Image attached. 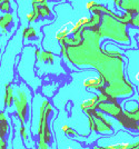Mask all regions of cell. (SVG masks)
Here are the masks:
<instances>
[{"label": "cell", "mask_w": 139, "mask_h": 149, "mask_svg": "<svg viewBox=\"0 0 139 149\" xmlns=\"http://www.w3.org/2000/svg\"><path fill=\"white\" fill-rule=\"evenodd\" d=\"M131 149H139V143L136 146V147H133V148H131Z\"/></svg>", "instance_id": "obj_20"}, {"label": "cell", "mask_w": 139, "mask_h": 149, "mask_svg": "<svg viewBox=\"0 0 139 149\" xmlns=\"http://www.w3.org/2000/svg\"><path fill=\"white\" fill-rule=\"evenodd\" d=\"M13 25V15L9 13H7L6 15L0 17V28L3 31H7L10 26Z\"/></svg>", "instance_id": "obj_9"}, {"label": "cell", "mask_w": 139, "mask_h": 149, "mask_svg": "<svg viewBox=\"0 0 139 149\" xmlns=\"http://www.w3.org/2000/svg\"><path fill=\"white\" fill-rule=\"evenodd\" d=\"M96 31L95 45H91L92 51H82L76 47L75 45L66 42L65 40L60 41L61 44V50L66 51H72L81 55H65L67 59H69L72 63L77 66H85L90 65L95 67L98 71L100 77L105 81V90L104 93L113 96L115 98L118 97H128L133 93V89L131 85L127 81L124 74L122 69V57L120 56L119 52H109L106 50L99 49L98 40L100 38V33L96 25H90Z\"/></svg>", "instance_id": "obj_1"}, {"label": "cell", "mask_w": 139, "mask_h": 149, "mask_svg": "<svg viewBox=\"0 0 139 149\" xmlns=\"http://www.w3.org/2000/svg\"><path fill=\"white\" fill-rule=\"evenodd\" d=\"M19 131H20V136H21V138H22V140H24L26 143H28L29 134H28V130H27V128H26L25 125H21V126H20Z\"/></svg>", "instance_id": "obj_17"}, {"label": "cell", "mask_w": 139, "mask_h": 149, "mask_svg": "<svg viewBox=\"0 0 139 149\" xmlns=\"http://www.w3.org/2000/svg\"><path fill=\"white\" fill-rule=\"evenodd\" d=\"M97 96L83 100L81 104V109L83 111H87L89 109H97Z\"/></svg>", "instance_id": "obj_11"}, {"label": "cell", "mask_w": 139, "mask_h": 149, "mask_svg": "<svg viewBox=\"0 0 139 149\" xmlns=\"http://www.w3.org/2000/svg\"><path fill=\"white\" fill-rule=\"evenodd\" d=\"M130 24L133 26H136V27H139V13H137V16H133V19L130 21Z\"/></svg>", "instance_id": "obj_18"}, {"label": "cell", "mask_w": 139, "mask_h": 149, "mask_svg": "<svg viewBox=\"0 0 139 149\" xmlns=\"http://www.w3.org/2000/svg\"><path fill=\"white\" fill-rule=\"evenodd\" d=\"M10 10H11L10 0H0V11L9 13Z\"/></svg>", "instance_id": "obj_16"}, {"label": "cell", "mask_w": 139, "mask_h": 149, "mask_svg": "<svg viewBox=\"0 0 139 149\" xmlns=\"http://www.w3.org/2000/svg\"><path fill=\"white\" fill-rule=\"evenodd\" d=\"M56 89H57V85L56 84H50V85H46L42 87V93L44 95H46L47 97H51L54 93L56 91Z\"/></svg>", "instance_id": "obj_13"}, {"label": "cell", "mask_w": 139, "mask_h": 149, "mask_svg": "<svg viewBox=\"0 0 139 149\" xmlns=\"http://www.w3.org/2000/svg\"><path fill=\"white\" fill-rule=\"evenodd\" d=\"M38 37V33L37 30L33 28V27H26L25 29L22 30V38L27 39V40H32V39H37Z\"/></svg>", "instance_id": "obj_12"}, {"label": "cell", "mask_w": 139, "mask_h": 149, "mask_svg": "<svg viewBox=\"0 0 139 149\" xmlns=\"http://www.w3.org/2000/svg\"><path fill=\"white\" fill-rule=\"evenodd\" d=\"M61 130H63L66 135H68V136H70V137H80V135H79L78 132H76L72 128H70L69 126H67V125L61 126Z\"/></svg>", "instance_id": "obj_14"}, {"label": "cell", "mask_w": 139, "mask_h": 149, "mask_svg": "<svg viewBox=\"0 0 139 149\" xmlns=\"http://www.w3.org/2000/svg\"><path fill=\"white\" fill-rule=\"evenodd\" d=\"M9 123L5 112L0 111V149H7L6 137L9 132Z\"/></svg>", "instance_id": "obj_6"}, {"label": "cell", "mask_w": 139, "mask_h": 149, "mask_svg": "<svg viewBox=\"0 0 139 149\" xmlns=\"http://www.w3.org/2000/svg\"><path fill=\"white\" fill-rule=\"evenodd\" d=\"M95 5H96V2H95V1H89L88 3L86 5V8H87L88 10H91V9H92V8L95 7Z\"/></svg>", "instance_id": "obj_19"}, {"label": "cell", "mask_w": 139, "mask_h": 149, "mask_svg": "<svg viewBox=\"0 0 139 149\" xmlns=\"http://www.w3.org/2000/svg\"><path fill=\"white\" fill-rule=\"evenodd\" d=\"M97 99H98L97 100V109H99L102 112H106L118 120L122 118L124 110H122L121 106L118 104V101L116 100L117 98L109 96L105 93H100L97 96Z\"/></svg>", "instance_id": "obj_4"}, {"label": "cell", "mask_w": 139, "mask_h": 149, "mask_svg": "<svg viewBox=\"0 0 139 149\" xmlns=\"http://www.w3.org/2000/svg\"><path fill=\"white\" fill-rule=\"evenodd\" d=\"M137 130H138V131H139V124H138V128H137Z\"/></svg>", "instance_id": "obj_21"}, {"label": "cell", "mask_w": 139, "mask_h": 149, "mask_svg": "<svg viewBox=\"0 0 139 149\" xmlns=\"http://www.w3.org/2000/svg\"><path fill=\"white\" fill-rule=\"evenodd\" d=\"M85 112L89 118V127L91 130L99 134L111 132V124L104 117L101 112H98L96 109H89Z\"/></svg>", "instance_id": "obj_5"}, {"label": "cell", "mask_w": 139, "mask_h": 149, "mask_svg": "<svg viewBox=\"0 0 139 149\" xmlns=\"http://www.w3.org/2000/svg\"><path fill=\"white\" fill-rule=\"evenodd\" d=\"M39 18V13H36L33 9H32L30 13H26V19L28 22H36Z\"/></svg>", "instance_id": "obj_15"}, {"label": "cell", "mask_w": 139, "mask_h": 149, "mask_svg": "<svg viewBox=\"0 0 139 149\" xmlns=\"http://www.w3.org/2000/svg\"><path fill=\"white\" fill-rule=\"evenodd\" d=\"M83 86L86 88H91L99 90L100 93H104L105 90V81L101 77H89L86 80L83 81Z\"/></svg>", "instance_id": "obj_7"}, {"label": "cell", "mask_w": 139, "mask_h": 149, "mask_svg": "<svg viewBox=\"0 0 139 149\" xmlns=\"http://www.w3.org/2000/svg\"><path fill=\"white\" fill-rule=\"evenodd\" d=\"M13 96H15V89L11 86V84H7L5 87V98H3L6 107H10L13 104Z\"/></svg>", "instance_id": "obj_8"}, {"label": "cell", "mask_w": 139, "mask_h": 149, "mask_svg": "<svg viewBox=\"0 0 139 149\" xmlns=\"http://www.w3.org/2000/svg\"><path fill=\"white\" fill-rule=\"evenodd\" d=\"M69 25H72V22H71V21L68 22V24H66L65 26H63V27H61V28L56 32L55 38L57 39L59 42H60V41H63V40H65L66 38L69 36V29H68V26Z\"/></svg>", "instance_id": "obj_10"}, {"label": "cell", "mask_w": 139, "mask_h": 149, "mask_svg": "<svg viewBox=\"0 0 139 149\" xmlns=\"http://www.w3.org/2000/svg\"><path fill=\"white\" fill-rule=\"evenodd\" d=\"M35 63L36 48L31 46L24 48L20 57V62L18 65V72L28 85H30L33 89H37V87L40 86V80L35 74Z\"/></svg>", "instance_id": "obj_2"}, {"label": "cell", "mask_w": 139, "mask_h": 149, "mask_svg": "<svg viewBox=\"0 0 139 149\" xmlns=\"http://www.w3.org/2000/svg\"><path fill=\"white\" fill-rule=\"evenodd\" d=\"M13 89H15L13 105L16 107V111L21 125H26L29 118L30 90L24 84H21L19 86H15Z\"/></svg>", "instance_id": "obj_3"}]
</instances>
